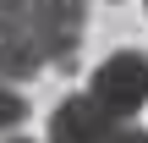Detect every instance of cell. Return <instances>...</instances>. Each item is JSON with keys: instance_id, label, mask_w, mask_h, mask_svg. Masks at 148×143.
Segmentation results:
<instances>
[{"instance_id": "1", "label": "cell", "mask_w": 148, "mask_h": 143, "mask_svg": "<svg viewBox=\"0 0 148 143\" xmlns=\"http://www.w3.org/2000/svg\"><path fill=\"white\" fill-rule=\"evenodd\" d=\"M88 33V0H33L27 11V39L38 44V55L60 72H77V50Z\"/></svg>"}, {"instance_id": "2", "label": "cell", "mask_w": 148, "mask_h": 143, "mask_svg": "<svg viewBox=\"0 0 148 143\" xmlns=\"http://www.w3.org/2000/svg\"><path fill=\"white\" fill-rule=\"evenodd\" d=\"M88 99H93L104 116L132 121L148 105V55L143 50H115V55H104V66L88 77Z\"/></svg>"}, {"instance_id": "3", "label": "cell", "mask_w": 148, "mask_h": 143, "mask_svg": "<svg viewBox=\"0 0 148 143\" xmlns=\"http://www.w3.org/2000/svg\"><path fill=\"white\" fill-rule=\"evenodd\" d=\"M115 127H121V121L104 116V110L88 99V88H82V94H71V99L55 105V116H49V138H44V143H104Z\"/></svg>"}, {"instance_id": "4", "label": "cell", "mask_w": 148, "mask_h": 143, "mask_svg": "<svg viewBox=\"0 0 148 143\" xmlns=\"http://www.w3.org/2000/svg\"><path fill=\"white\" fill-rule=\"evenodd\" d=\"M49 61L38 55V44L27 39V28H16V33H0V72L16 83V88H27L38 72H44Z\"/></svg>"}, {"instance_id": "5", "label": "cell", "mask_w": 148, "mask_h": 143, "mask_svg": "<svg viewBox=\"0 0 148 143\" xmlns=\"http://www.w3.org/2000/svg\"><path fill=\"white\" fill-rule=\"evenodd\" d=\"M27 110H33V105L22 99V88L0 72V138H5V132H16V127L27 121Z\"/></svg>"}, {"instance_id": "6", "label": "cell", "mask_w": 148, "mask_h": 143, "mask_svg": "<svg viewBox=\"0 0 148 143\" xmlns=\"http://www.w3.org/2000/svg\"><path fill=\"white\" fill-rule=\"evenodd\" d=\"M27 11H33V0H0V33L27 28Z\"/></svg>"}, {"instance_id": "7", "label": "cell", "mask_w": 148, "mask_h": 143, "mask_svg": "<svg viewBox=\"0 0 148 143\" xmlns=\"http://www.w3.org/2000/svg\"><path fill=\"white\" fill-rule=\"evenodd\" d=\"M104 143H148V132H143V127H132V121H121V127H115Z\"/></svg>"}, {"instance_id": "8", "label": "cell", "mask_w": 148, "mask_h": 143, "mask_svg": "<svg viewBox=\"0 0 148 143\" xmlns=\"http://www.w3.org/2000/svg\"><path fill=\"white\" fill-rule=\"evenodd\" d=\"M0 143H27V138H16V132H5V138H0Z\"/></svg>"}, {"instance_id": "9", "label": "cell", "mask_w": 148, "mask_h": 143, "mask_svg": "<svg viewBox=\"0 0 148 143\" xmlns=\"http://www.w3.org/2000/svg\"><path fill=\"white\" fill-rule=\"evenodd\" d=\"M104 6H121V0H104Z\"/></svg>"}, {"instance_id": "10", "label": "cell", "mask_w": 148, "mask_h": 143, "mask_svg": "<svg viewBox=\"0 0 148 143\" xmlns=\"http://www.w3.org/2000/svg\"><path fill=\"white\" fill-rule=\"evenodd\" d=\"M143 6H148V0H143Z\"/></svg>"}]
</instances>
